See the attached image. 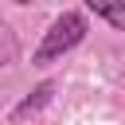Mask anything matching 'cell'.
<instances>
[{"mask_svg":"<svg viewBox=\"0 0 125 125\" xmlns=\"http://www.w3.org/2000/svg\"><path fill=\"white\" fill-rule=\"evenodd\" d=\"M51 94H55V82H43V86H35L16 109H12V121H23V117H31V113H39L47 102H51Z\"/></svg>","mask_w":125,"mask_h":125,"instance_id":"2","label":"cell"},{"mask_svg":"<svg viewBox=\"0 0 125 125\" xmlns=\"http://www.w3.org/2000/svg\"><path fill=\"white\" fill-rule=\"evenodd\" d=\"M94 12H98V16H105L109 23H117V27H125V8H109V4H98Z\"/></svg>","mask_w":125,"mask_h":125,"instance_id":"3","label":"cell"},{"mask_svg":"<svg viewBox=\"0 0 125 125\" xmlns=\"http://www.w3.org/2000/svg\"><path fill=\"white\" fill-rule=\"evenodd\" d=\"M82 39H86V16H82V12H62V16L51 23V31L43 35V43H39V51H35V62H51V59L74 51Z\"/></svg>","mask_w":125,"mask_h":125,"instance_id":"1","label":"cell"}]
</instances>
